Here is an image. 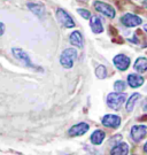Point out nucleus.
Here are the masks:
<instances>
[{
  "mask_svg": "<svg viewBox=\"0 0 147 155\" xmlns=\"http://www.w3.org/2000/svg\"><path fill=\"white\" fill-rule=\"evenodd\" d=\"M77 51L75 48H65L60 56L61 66L65 69H70L77 60Z\"/></svg>",
  "mask_w": 147,
  "mask_h": 155,
  "instance_id": "nucleus-1",
  "label": "nucleus"
},
{
  "mask_svg": "<svg viewBox=\"0 0 147 155\" xmlns=\"http://www.w3.org/2000/svg\"><path fill=\"white\" fill-rule=\"evenodd\" d=\"M126 100V94L122 93V92H113L109 93L107 97V105L110 107L112 109L119 110L122 105L124 104V101Z\"/></svg>",
  "mask_w": 147,
  "mask_h": 155,
  "instance_id": "nucleus-2",
  "label": "nucleus"
},
{
  "mask_svg": "<svg viewBox=\"0 0 147 155\" xmlns=\"http://www.w3.org/2000/svg\"><path fill=\"white\" fill-rule=\"evenodd\" d=\"M56 18L60 22L61 25H63L65 28H74L75 27V22L71 18V16L62 8H58L56 9Z\"/></svg>",
  "mask_w": 147,
  "mask_h": 155,
  "instance_id": "nucleus-3",
  "label": "nucleus"
},
{
  "mask_svg": "<svg viewBox=\"0 0 147 155\" xmlns=\"http://www.w3.org/2000/svg\"><path fill=\"white\" fill-rule=\"evenodd\" d=\"M93 6H94L95 11L99 12V13H101V14H104V15H106V16L110 17V18H114L115 17L116 12H115L114 8H113L110 5H108V4L102 2V1H94Z\"/></svg>",
  "mask_w": 147,
  "mask_h": 155,
  "instance_id": "nucleus-4",
  "label": "nucleus"
},
{
  "mask_svg": "<svg viewBox=\"0 0 147 155\" xmlns=\"http://www.w3.org/2000/svg\"><path fill=\"white\" fill-rule=\"evenodd\" d=\"M12 53H13V55L15 56L17 60H20L25 67H29V68H37V67L31 62L30 58L28 55V53H25L23 50H21V48H13V50H12Z\"/></svg>",
  "mask_w": 147,
  "mask_h": 155,
  "instance_id": "nucleus-5",
  "label": "nucleus"
},
{
  "mask_svg": "<svg viewBox=\"0 0 147 155\" xmlns=\"http://www.w3.org/2000/svg\"><path fill=\"white\" fill-rule=\"evenodd\" d=\"M121 22L128 28H135V27H138V25L142 24V20L139 16L135 15V14H125V15L122 16Z\"/></svg>",
  "mask_w": 147,
  "mask_h": 155,
  "instance_id": "nucleus-6",
  "label": "nucleus"
},
{
  "mask_svg": "<svg viewBox=\"0 0 147 155\" xmlns=\"http://www.w3.org/2000/svg\"><path fill=\"white\" fill-rule=\"evenodd\" d=\"M89 129H90L89 124L82 122V123L76 124V125H74V127H71L70 129H69L68 133H69V136H71V137H79V136L85 134V133L89 131Z\"/></svg>",
  "mask_w": 147,
  "mask_h": 155,
  "instance_id": "nucleus-7",
  "label": "nucleus"
},
{
  "mask_svg": "<svg viewBox=\"0 0 147 155\" xmlns=\"http://www.w3.org/2000/svg\"><path fill=\"white\" fill-rule=\"evenodd\" d=\"M147 132V127L145 125H135V127H131V138L133 141L139 143L145 136Z\"/></svg>",
  "mask_w": 147,
  "mask_h": 155,
  "instance_id": "nucleus-8",
  "label": "nucleus"
},
{
  "mask_svg": "<svg viewBox=\"0 0 147 155\" xmlns=\"http://www.w3.org/2000/svg\"><path fill=\"white\" fill-rule=\"evenodd\" d=\"M113 62H114L115 67H116L119 70H121V71L126 70V69L129 68V66H130V59L126 55H124V54H119V55H116L114 58Z\"/></svg>",
  "mask_w": 147,
  "mask_h": 155,
  "instance_id": "nucleus-9",
  "label": "nucleus"
},
{
  "mask_svg": "<svg viewBox=\"0 0 147 155\" xmlns=\"http://www.w3.org/2000/svg\"><path fill=\"white\" fill-rule=\"evenodd\" d=\"M102 124L107 127H113V129H116L121 125V118L120 116L117 115H112V114H108V115H105L102 117Z\"/></svg>",
  "mask_w": 147,
  "mask_h": 155,
  "instance_id": "nucleus-10",
  "label": "nucleus"
},
{
  "mask_svg": "<svg viewBox=\"0 0 147 155\" xmlns=\"http://www.w3.org/2000/svg\"><path fill=\"white\" fill-rule=\"evenodd\" d=\"M27 7L35 15L38 17H43L45 15V6L40 2H36V1H29L27 4Z\"/></svg>",
  "mask_w": 147,
  "mask_h": 155,
  "instance_id": "nucleus-11",
  "label": "nucleus"
},
{
  "mask_svg": "<svg viewBox=\"0 0 147 155\" xmlns=\"http://www.w3.org/2000/svg\"><path fill=\"white\" fill-rule=\"evenodd\" d=\"M90 25H91V29L94 33H101L104 31V27H102V22L100 20L99 16H95V15H91L90 17Z\"/></svg>",
  "mask_w": 147,
  "mask_h": 155,
  "instance_id": "nucleus-12",
  "label": "nucleus"
},
{
  "mask_svg": "<svg viewBox=\"0 0 147 155\" xmlns=\"http://www.w3.org/2000/svg\"><path fill=\"white\" fill-rule=\"evenodd\" d=\"M69 41L71 45L76 46L78 48H83V45H84V40H83V36L79 31H74L69 37Z\"/></svg>",
  "mask_w": 147,
  "mask_h": 155,
  "instance_id": "nucleus-13",
  "label": "nucleus"
},
{
  "mask_svg": "<svg viewBox=\"0 0 147 155\" xmlns=\"http://www.w3.org/2000/svg\"><path fill=\"white\" fill-rule=\"evenodd\" d=\"M128 83H129L131 87L136 89V87H139L144 84V78H142V76L138 75V74H130L128 76Z\"/></svg>",
  "mask_w": 147,
  "mask_h": 155,
  "instance_id": "nucleus-14",
  "label": "nucleus"
},
{
  "mask_svg": "<svg viewBox=\"0 0 147 155\" xmlns=\"http://www.w3.org/2000/svg\"><path fill=\"white\" fill-rule=\"evenodd\" d=\"M110 153L113 155H125L129 153V146L125 143H120L112 148Z\"/></svg>",
  "mask_w": 147,
  "mask_h": 155,
  "instance_id": "nucleus-15",
  "label": "nucleus"
},
{
  "mask_svg": "<svg viewBox=\"0 0 147 155\" xmlns=\"http://www.w3.org/2000/svg\"><path fill=\"white\" fill-rule=\"evenodd\" d=\"M105 137H106V134H105V132L102 130H95L92 133V136H91V143L93 145L102 144V141L105 140Z\"/></svg>",
  "mask_w": 147,
  "mask_h": 155,
  "instance_id": "nucleus-16",
  "label": "nucleus"
},
{
  "mask_svg": "<svg viewBox=\"0 0 147 155\" xmlns=\"http://www.w3.org/2000/svg\"><path fill=\"white\" fill-rule=\"evenodd\" d=\"M135 70L138 72H144L147 70V59L146 58H139L135 62Z\"/></svg>",
  "mask_w": 147,
  "mask_h": 155,
  "instance_id": "nucleus-17",
  "label": "nucleus"
},
{
  "mask_svg": "<svg viewBox=\"0 0 147 155\" xmlns=\"http://www.w3.org/2000/svg\"><path fill=\"white\" fill-rule=\"evenodd\" d=\"M140 99V94L139 93H133L132 95H131L130 98L128 99V101H126V110L128 111H132L133 110V108H135V106H136L137 101Z\"/></svg>",
  "mask_w": 147,
  "mask_h": 155,
  "instance_id": "nucleus-18",
  "label": "nucleus"
},
{
  "mask_svg": "<svg viewBox=\"0 0 147 155\" xmlns=\"http://www.w3.org/2000/svg\"><path fill=\"white\" fill-rule=\"evenodd\" d=\"M95 75H97V77H98L99 79H105V78L107 77V69H106V67L105 66L97 67V69H95Z\"/></svg>",
  "mask_w": 147,
  "mask_h": 155,
  "instance_id": "nucleus-19",
  "label": "nucleus"
},
{
  "mask_svg": "<svg viewBox=\"0 0 147 155\" xmlns=\"http://www.w3.org/2000/svg\"><path fill=\"white\" fill-rule=\"evenodd\" d=\"M114 89L117 92H123L125 90V83L123 81H116L114 84Z\"/></svg>",
  "mask_w": 147,
  "mask_h": 155,
  "instance_id": "nucleus-20",
  "label": "nucleus"
},
{
  "mask_svg": "<svg viewBox=\"0 0 147 155\" xmlns=\"http://www.w3.org/2000/svg\"><path fill=\"white\" fill-rule=\"evenodd\" d=\"M77 13L81 14L85 20H89V18L91 17V13L89 11H86V9H83V8H78V9H77Z\"/></svg>",
  "mask_w": 147,
  "mask_h": 155,
  "instance_id": "nucleus-21",
  "label": "nucleus"
},
{
  "mask_svg": "<svg viewBox=\"0 0 147 155\" xmlns=\"http://www.w3.org/2000/svg\"><path fill=\"white\" fill-rule=\"evenodd\" d=\"M5 32V24L2 22H0V36H2Z\"/></svg>",
  "mask_w": 147,
  "mask_h": 155,
  "instance_id": "nucleus-22",
  "label": "nucleus"
},
{
  "mask_svg": "<svg viewBox=\"0 0 147 155\" xmlns=\"http://www.w3.org/2000/svg\"><path fill=\"white\" fill-rule=\"evenodd\" d=\"M142 5H144V7H145V8H147V0H145V1L142 2Z\"/></svg>",
  "mask_w": 147,
  "mask_h": 155,
  "instance_id": "nucleus-23",
  "label": "nucleus"
},
{
  "mask_svg": "<svg viewBox=\"0 0 147 155\" xmlns=\"http://www.w3.org/2000/svg\"><path fill=\"white\" fill-rule=\"evenodd\" d=\"M145 102H146V104L144 105V109H145V110H147V100L145 101Z\"/></svg>",
  "mask_w": 147,
  "mask_h": 155,
  "instance_id": "nucleus-24",
  "label": "nucleus"
},
{
  "mask_svg": "<svg viewBox=\"0 0 147 155\" xmlns=\"http://www.w3.org/2000/svg\"><path fill=\"white\" fill-rule=\"evenodd\" d=\"M144 150H145V152L147 153V143L145 144V146H144Z\"/></svg>",
  "mask_w": 147,
  "mask_h": 155,
  "instance_id": "nucleus-25",
  "label": "nucleus"
},
{
  "mask_svg": "<svg viewBox=\"0 0 147 155\" xmlns=\"http://www.w3.org/2000/svg\"><path fill=\"white\" fill-rule=\"evenodd\" d=\"M144 30L147 32V24H145V25H144Z\"/></svg>",
  "mask_w": 147,
  "mask_h": 155,
  "instance_id": "nucleus-26",
  "label": "nucleus"
}]
</instances>
